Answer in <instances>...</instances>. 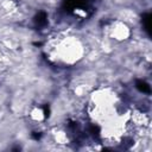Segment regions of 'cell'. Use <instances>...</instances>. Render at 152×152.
<instances>
[{"mask_svg": "<svg viewBox=\"0 0 152 152\" xmlns=\"http://www.w3.org/2000/svg\"><path fill=\"white\" fill-rule=\"evenodd\" d=\"M52 52L55 53L56 59L71 65L82 59L84 49L81 40L76 37H63L53 44Z\"/></svg>", "mask_w": 152, "mask_h": 152, "instance_id": "1", "label": "cell"}, {"mask_svg": "<svg viewBox=\"0 0 152 152\" xmlns=\"http://www.w3.org/2000/svg\"><path fill=\"white\" fill-rule=\"evenodd\" d=\"M108 36L115 42H125L131 37V28L126 21L116 19L108 26Z\"/></svg>", "mask_w": 152, "mask_h": 152, "instance_id": "2", "label": "cell"}, {"mask_svg": "<svg viewBox=\"0 0 152 152\" xmlns=\"http://www.w3.org/2000/svg\"><path fill=\"white\" fill-rule=\"evenodd\" d=\"M28 116H30V119H31L32 121H34V122H43V121L45 120V112H44V109H43L42 107L34 106V107H32V108L30 109Z\"/></svg>", "mask_w": 152, "mask_h": 152, "instance_id": "3", "label": "cell"}, {"mask_svg": "<svg viewBox=\"0 0 152 152\" xmlns=\"http://www.w3.org/2000/svg\"><path fill=\"white\" fill-rule=\"evenodd\" d=\"M53 140L57 145H65L69 144V137L66 134V132L62 131V129H57L53 133Z\"/></svg>", "mask_w": 152, "mask_h": 152, "instance_id": "4", "label": "cell"}]
</instances>
